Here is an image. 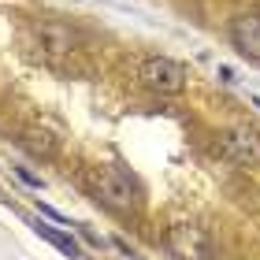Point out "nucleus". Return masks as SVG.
Returning <instances> with one entry per match:
<instances>
[{
	"label": "nucleus",
	"instance_id": "obj_5",
	"mask_svg": "<svg viewBox=\"0 0 260 260\" xmlns=\"http://www.w3.org/2000/svg\"><path fill=\"white\" fill-rule=\"evenodd\" d=\"M231 45L249 63H260V15H253V11L234 15V22H231Z\"/></svg>",
	"mask_w": 260,
	"mask_h": 260
},
{
	"label": "nucleus",
	"instance_id": "obj_3",
	"mask_svg": "<svg viewBox=\"0 0 260 260\" xmlns=\"http://www.w3.org/2000/svg\"><path fill=\"white\" fill-rule=\"evenodd\" d=\"M138 78H141L145 89L160 93V97H171V93L186 89V67L168 60V56H149V60L138 67Z\"/></svg>",
	"mask_w": 260,
	"mask_h": 260
},
{
	"label": "nucleus",
	"instance_id": "obj_6",
	"mask_svg": "<svg viewBox=\"0 0 260 260\" xmlns=\"http://www.w3.org/2000/svg\"><path fill=\"white\" fill-rule=\"evenodd\" d=\"M38 34H41V41H45V49H49V52H71V49H75V41H78L75 30L63 26V22H41Z\"/></svg>",
	"mask_w": 260,
	"mask_h": 260
},
{
	"label": "nucleus",
	"instance_id": "obj_10",
	"mask_svg": "<svg viewBox=\"0 0 260 260\" xmlns=\"http://www.w3.org/2000/svg\"><path fill=\"white\" fill-rule=\"evenodd\" d=\"M41 216H49V219H56V223H67V216H60V212L49 208V205H41Z\"/></svg>",
	"mask_w": 260,
	"mask_h": 260
},
{
	"label": "nucleus",
	"instance_id": "obj_1",
	"mask_svg": "<svg viewBox=\"0 0 260 260\" xmlns=\"http://www.w3.org/2000/svg\"><path fill=\"white\" fill-rule=\"evenodd\" d=\"M93 193L108 212L115 216H130V212L141 208V190L134 182V175L115 168V164H104V168L93 175Z\"/></svg>",
	"mask_w": 260,
	"mask_h": 260
},
{
	"label": "nucleus",
	"instance_id": "obj_7",
	"mask_svg": "<svg viewBox=\"0 0 260 260\" xmlns=\"http://www.w3.org/2000/svg\"><path fill=\"white\" fill-rule=\"evenodd\" d=\"M19 145L22 149H30L34 156H56V138L52 134H45V130H22V138H19Z\"/></svg>",
	"mask_w": 260,
	"mask_h": 260
},
{
	"label": "nucleus",
	"instance_id": "obj_2",
	"mask_svg": "<svg viewBox=\"0 0 260 260\" xmlns=\"http://www.w3.org/2000/svg\"><path fill=\"white\" fill-rule=\"evenodd\" d=\"M164 245H168L171 260H208V256H212V238H208V231L197 227V223H190V219L171 223Z\"/></svg>",
	"mask_w": 260,
	"mask_h": 260
},
{
	"label": "nucleus",
	"instance_id": "obj_4",
	"mask_svg": "<svg viewBox=\"0 0 260 260\" xmlns=\"http://www.w3.org/2000/svg\"><path fill=\"white\" fill-rule=\"evenodd\" d=\"M223 156L242 164V168H260V134L234 126L231 134H223Z\"/></svg>",
	"mask_w": 260,
	"mask_h": 260
},
{
	"label": "nucleus",
	"instance_id": "obj_8",
	"mask_svg": "<svg viewBox=\"0 0 260 260\" xmlns=\"http://www.w3.org/2000/svg\"><path fill=\"white\" fill-rule=\"evenodd\" d=\"M34 231H38L45 242H52L60 253H67V256H78V245H75V238H67L63 231H56V227H49V223H41V219L34 223Z\"/></svg>",
	"mask_w": 260,
	"mask_h": 260
},
{
	"label": "nucleus",
	"instance_id": "obj_9",
	"mask_svg": "<svg viewBox=\"0 0 260 260\" xmlns=\"http://www.w3.org/2000/svg\"><path fill=\"white\" fill-rule=\"evenodd\" d=\"M19 179L26 182V186H34V190H41V179H38V175H30L26 168H19Z\"/></svg>",
	"mask_w": 260,
	"mask_h": 260
}]
</instances>
